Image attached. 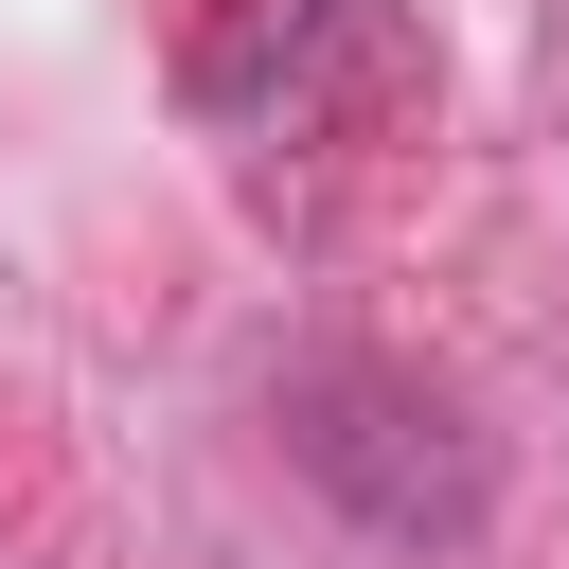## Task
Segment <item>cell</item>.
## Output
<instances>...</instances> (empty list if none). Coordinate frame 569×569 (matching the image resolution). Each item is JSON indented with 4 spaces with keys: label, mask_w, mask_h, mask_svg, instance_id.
I'll list each match as a JSON object with an SVG mask.
<instances>
[{
    "label": "cell",
    "mask_w": 569,
    "mask_h": 569,
    "mask_svg": "<svg viewBox=\"0 0 569 569\" xmlns=\"http://www.w3.org/2000/svg\"><path fill=\"white\" fill-rule=\"evenodd\" d=\"M284 462H302L373 551H462V533L498 516L480 427H462L427 373H391V356H302V373H284Z\"/></svg>",
    "instance_id": "cell-1"
},
{
    "label": "cell",
    "mask_w": 569,
    "mask_h": 569,
    "mask_svg": "<svg viewBox=\"0 0 569 569\" xmlns=\"http://www.w3.org/2000/svg\"><path fill=\"white\" fill-rule=\"evenodd\" d=\"M196 107L231 142H391L427 107V36L391 0H249L196 53Z\"/></svg>",
    "instance_id": "cell-2"
}]
</instances>
